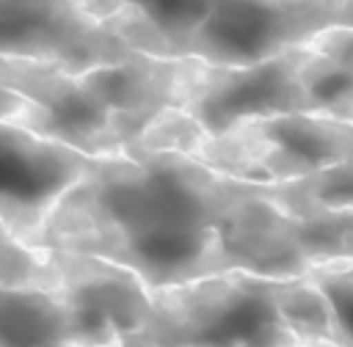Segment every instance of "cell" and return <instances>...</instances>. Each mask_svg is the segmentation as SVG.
Wrapping results in <instances>:
<instances>
[{
    "label": "cell",
    "instance_id": "cell-7",
    "mask_svg": "<svg viewBox=\"0 0 353 347\" xmlns=\"http://www.w3.org/2000/svg\"><path fill=\"white\" fill-rule=\"evenodd\" d=\"M94 160L19 121H0V223L30 245L55 204L85 176Z\"/></svg>",
    "mask_w": 353,
    "mask_h": 347
},
{
    "label": "cell",
    "instance_id": "cell-11",
    "mask_svg": "<svg viewBox=\"0 0 353 347\" xmlns=\"http://www.w3.org/2000/svg\"><path fill=\"white\" fill-rule=\"evenodd\" d=\"M110 33L138 52L185 58L210 0H80Z\"/></svg>",
    "mask_w": 353,
    "mask_h": 347
},
{
    "label": "cell",
    "instance_id": "cell-20",
    "mask_svg": "<svg viewBox=\"0 0 353 347\" xmlns=\"http://www.w3.org/2000/svg\"><path fill=\"white\" fill-rule=\"evenodd\" d=\"M339 25H353V0H345V11H342V22Z\"/></svg>",
    "mask_w": 353,
    "mask_h": 347
},
{
    "label": "cell",
    "instance_id": "cell-19",
    "mask_svg": "<svg viewBox=\"0 0 353 347\" xmlns=\"http://www.w3.org/2000/svg\"><path fill=\"white\" fill-rule=\"evenodd\" d=\"M317 270L345 281L350 289H353V259H345V262H325V264H317Z\"/></svg>",
    "mask_w": 353,
    "mask_h": 347
},
{
    "label": "cell",
    "instance_id": "cell-17",
    "mask_svg": "<svg viewBox=\"0 0 353 347\" xmlns=\"http://www.w3.org/2000/svg\"><path fill=\"white\" fill-rule=\"evenodd\" d=\"M0 281L17 286L55 289L58 273L47 248L25 245L0 223Z\"/></svg>",
    "mask_w": 353,
    "mask_h": 347
},
{
    "label": "cell",
    "instance_id": "cell-10",
    "mask_svg": "<svg viewBox=\"0 0 353 347\" xmlns=\"http://www.w3.org/2000/svg\"><path fill=\"white\" fill-rule=\"evenodd\" d=\"M199 63V58H160L135 50L121 61L91 66L80 74L113 113L124 140L130 143L163 110L182 105Z\"/></svg>",
    "mask_w": 353,
    "mask_h": 347
},
{
    "label": "cell",
    "instance_id": "cell-6",
    "mask_svg": "<svg viewBox=\"0 0 353 347\" xmlns=\"http://www.w3.org/2000/svg\"><path fill=\"white\" fill-rule=\"evenodd\" d=\"M303 50L306 44L254 63L201 61L179 107L207 135H218L248 118L312 113L298 74Z\"/></svg>",
    "mask_w": 353,
    "mask_h": 347
},
{
    "label": "cell",
    "instance_id": "cell-13",
    "mask_svg": "<svg viewBox=\"0 0 353 347\" xmlns=\"http://www.w3.org/2000/svg\"><path fill=\"white\" fill-rule=\"evenodd\" d=\"M0 347H77L58 295L0 281Z\"/></svg>",
    "mask_w": 353,
    "mask_h": 347
},
{
    "label": "cell",
    "instance_id": "cell-9",
    "mask_svg": "<svg viewBox=\"0 0 353 347\" xmlns=\"http://www.w3.org/2000/svg\"><path fill=\"white\" fill-rule=\"evenodd\" d=\"M47 253L58 273L52 292L66 308L77 347L141 330L149 317V289L132 270L80 251L47 248Z\"/></svg>",
    "mask_w": 353,
    "mask_h": 347
},
{
    "label": "cell",
    "instance_id": "cell-2",
    "mask_svg": "<svg viewBox=\"0 0 353 347\" xmlns=\"http://www.w3.org/2000/svg\"><path fill=\"white\" fill-rule=\"evenodd\" d=\"M276 286L279 278L226 270L149 289V317L132 336L154 347H298Z\"/></svg>",
    "mask_w": 353,
    "mask_h": 347
},
{
    "label": "cell",
    "instance_id": "cell-5",
    "mask_svg": "<svg viewBox=\"0 0 353 347\" xmlns=\"http://www.w3.org/2000/svg\"><path fill=\"white\" fill-rule=\"evenodd\" d=\"M0 83L28 99L17 118L33 132L61 140L88 157H113L124 149V135L105 102L85 85L80 72L52 63L0 58Z\"/></svg>",
    "mask_w": 353,
    "mask_h": 347
},
{
    "label": "cell",
    "instance_id": "cell-18",
    "mask_svg": "<svg viewBox=\"0 0 353 347\" xmlns=\"http://www.w3.org/2000/svg\"><path fill=\"white\" fill-rule=\"evenodd\" d=\"M25 107H28V99L22 94H17L14 88L0 83V121H8V118L17 121L25 113Z\"/></svg>",
    "mask_w": 353,
    "mask_h": 347
},
{
    "label": "cell",
    "instance_id": "cell-1",
    "mask_svg": "<svg viewBox=\"0 0 353 347\" xmlns=\"http://www.w3.org/2000/svg\"><path fill=\"white\" fill-rule=\"evenodd\" d=\"M30 245L110 259L132 270L146 289L226 270L268 278L312 270L292 240L290 212L265 185L226 176L182 151L138 143L97 157Z\"/></svg>",
    "mask_w": 353,
    "mask_h": 347
},
{
    "label": "cell",
    "instance_id": "cell-16",
    "mask_svg": "<svg viewBox=\"0 0 353 347\" xmlns=\"http://www.w3.org/2000/svg\"><path fill=\"white\" fill-rule=\"evenodd\" d=\"M265 190L287 212L353 209V162L334 165V168L317 171V174L295 179V182L265 185Z\"/></svg>",
    "mask_w": 353,
    "mask_h": 347
},
{
    "label": "cell",
    "instance_id": "cell-4",
    "mask_svg": "<svg viewBox=\"0 0 353 347\" xmlns=\"http://www.w3.org/2000/svg\"><path fill=\"white\" fill-rule=\"evenodd\" d=\"M345 0H210L185 58L204 63H254L306 44L339 25Z\"/></svg>",
    "mask_w": 353,
    "mask_h": 347
},
{
    "label": "cell",
    "instance_id": "cell-15",
    "mask_svg": "<svg viewBox=\"0 0 353 347\" xmlns=\"http://www.w3.org/2000/svg\"><path fill=\"white\" fill-rule=\"evenodd\" d=\"M290 231L312 267L353 259V209L290 212Z\"/></svg>",
    "mask_w": 353,
    "mask_h": 347
},
{
    "label": "cell",
    "instance_id": "cell-3",
    "mask_svg": "<svg viewBox=\"0 0 353 347\" xmlns=\"http://www.w3.org/2000/svg\"><path fill=\"white\" fill-rule=\"evenodd\" d=\"M226 176L254 185H284L353 162V121L323 113H279L201 135L188 151Z\"/></svg>",
    "mask_w": 353,
    "mask_h": 347
},
{
    "label": "cell",
    "instance_id": "cell-14",
    "mask_svg": "<svg viewBox=\"0 0 353 347\" xmlns=\"http://www.w3.org/2000/svg\"><path fill=\"white\" fill-rule=\"evenodd\" d=\"M276 308H279L281 322L298 341L325 339V341L345 344V333L339 328L334 303L314 278H309V275L279 278Z\"/></svg>",
    "mask_w": 353,
    "mask_h": 347
},
{
    "label": "cell",
    "instance_id": "cell-8",
    "mask_svg": "<svg viewBox=\"0 0 353 347\" xmlns=\"http://www.w3.org/2000/svg\"><path fill=\"white\" fill-rule=\"evenodd\" d=\"M132 52L80 0H0V58L85 72Z\"/></svg>",
    "mask_w": 353,
    "mask_h": 347
},
{
    "label": "cell",
    "instance_id": "cell-12",
    "mask_svg": "<svg viewBox=\"0 0 353 347\" xmlns=\"http://www.w3.org/2000/svg\"><path fill=\"white\" fill-rule=\"evenodd\" d=\"M298 74L312 113L353 121V25H328L312 36Z\"/></svg>",
    "mask_w": 353,
    "mask_h": 347
},
{
    "label": "cell",
    "instance_id": "cell-21",
    "mask_svg": "<svg viewBox=\"0 0 353 347\" xmlns=\"http://www.w3.org/2000/svg\"><path fill=\"white\" fill-rule=\"evenodd\" d=\"M80 347H127L124 339H110V341H99V344H80Z\"/></svg>",
    "mask_w": 353,
    "mask_h": 347
}]
</instances>
